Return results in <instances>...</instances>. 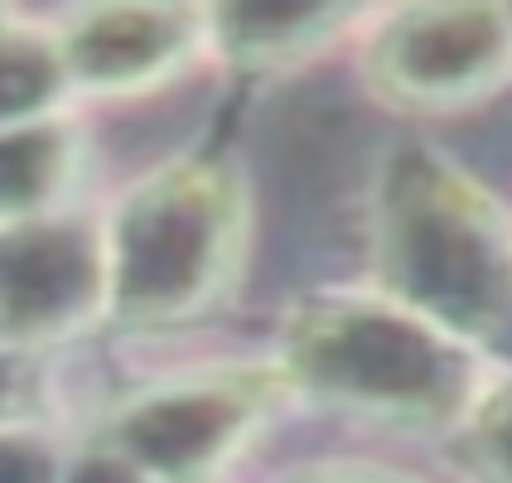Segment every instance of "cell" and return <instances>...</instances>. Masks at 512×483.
<instances>
[{"label":"cell","instance_id":"obj_1","mask_svg":"<svg viewBox=\"0 0 512 483\" xmlns=\"http://www.w3.org/2000/svg\"><path fill=\"white\" fill-rule=\"evenodd\" d=\"M372 290L512 372V213L430 141L387 150L368 213Z\"/></svg>","mask_w":512,"mask_h":483},{"label":"cell","instance_id":"obj_2","mask_svg":"<svg viewBox=\"0 0 512 483\" xmlns=\"http://www.w3.org/2000/svg\"><path fill=\"white\" fill-rule=\"evenodd\" d=\"M271 358L290 392L314 406L450 440L498 377L479 353L372 285L300 295L285 310Z\"/></svg>","mask_w":512,"mask_h":483},{"label":"cell","instance_id":"obj_3","mask_svg":"<svg viewBox=\"0 0 512 483\" xmlns=\"http://www.w3.org/2000/svg\"><path fill=\"white\" fill-rule=\"evenodd\" d=\"M107 324L160 334L213 314L242 281L252 194L223 155H174L107 208Z\"/></svg>","mask_w":512,"mask_h":483},{"label":"cell","instance_id":"obj_4","mask_svg":"<svg viewBox=\"0 0 512 483\" xmlns=\"http://www.w3.org/2000/svg\"><path fill=\"white\" fill-rule=\"evenodd\" d=\"M290 397L276 358L184 368L121 392L97 416L92 440L150 483H218Z\"/></svg>","mask_w":512,"mask_h":483},{"label":"cell","instance_id":"obj_5","mask_svg":"<svg viewBox=\"0 0 512 483\" xmlns=\"http://www.w3.org/2000/svg\"><path fill=\"white\" fill-rule=\"evenodd\" d=\"M368 92L401 116H455L512 83V5H392L358 29Z\"/></svg>","mask_w":512,"mask_h":483},{"label":"cell","instance_id":"obj_6","mask_svg":"<svg viewBox=\"0 0 512 483\" xmlns=\"http://www.w3.org/2000/svg\"><path fill=\"white\" fill-rule=\"evenodd\" d=\"M92 324H107L102 213L63 208L0 223V348L34 358Z\"/></svg>","mask_w":512,"mask_h":483},{"label":"cell","instance_id":"obj_7","mask_svg":"<svg viewBox=\"0 0 512 483\" xmlns=\"http://www.w3.org/2000/svg\"><path fill=\"white\" fill-rule=\"evenodd\" d=\"M73 92L136 97L213 54L208 5H78L54 15Z\"/></svg>","mask_w":512,"mask_h":483},{"label":"cell","instance_id":"obj_8","mask_svg":"<svg viewBox=\"0 0 512 483\" xmlns=\"http://www.w3.org/2000/svg\"><path fill=\"white\" fill-rule=\"evenodd\" d=\"M353 5H208L213 54L237 73H285L368 25Z\"/></svg>","mask_w":512,"mask_h":483},{"label":"cell","instance_id":"obj_9","mask_svg":"<svg viewBox=\"0 0 512 483\" xmlns=\"http://www.w3.org/2000/svg\"><path fill=\"white\" fill-rule=\"evenodd\" d=\"M78 165H83V131L68 112L54 121L0 131V223L73 208L68 189L78 184Z\"/></svg>","mask_w":512,"mask_h":483},{"label":"cell","instance_id":"obj_10","mask_svg":"<svg viewBox=\"0 0 512 483\" xmlns=\"http://www.w3.org/2000/svg\"><path fill=\"white\" fill-rule=\"evenodd\" d=\"M73 92L54 20H25L0 10V131L63 116Z\"/></svg>","mask_w":512,"mask_h":483},{"label":"cell","instance_id":"obj_11","mask_svg":"<svg viewBox=\"0 0 512 483\" xmlns=\"http://www.w3.org/2000/svg\"><path fill=\"white\" fill-rule=\"evenodd\" d=\"M459 459L479 483H512V372H498L474 416L455 435Z\"/></svg>","mask_w":512,"mask_h":483},{"label":"cell","instance_id":"obj_12","mask_svg":"<svg viewBox=\"0 0 512 483\" xmlns=\"http://www.w3.org/2000/svg\"><path fill=\"white\" fill-rule=\"evenodd\" d=\"M68 455L39 421L0 430V483H63Z\"/></svg>","mask_w":512,"mask_h":483},{"label":"cell","instance_id":"obj_13","mask_svg":"<svg viewBox=\"0 0 512 483\" xmlns=\"http://www.w3.org/2000/svg\"><path fill=\"white\" fill-rule=\"evenodd\" d=\"M34 421V358L0 348V430Z\"/></svg>","mask_w":512,"mask_h":483},{"label":"cell","instance_id":"obj_14","mask_svg":"<svg viewBox=\"0 0 512 483\" xmlns=\"http://www.w3.org/2000/svg\"><path fill=\"white\" fill-rule=\"evenodd\" d=\"M63 483H150V479H145L136 464H126L121 455H112L107 445L87 440L83 450H73V455H68Z\"/></svg>","mask_w":512,"mask_h":483},{"label":"cell","instance_id":"obj_15","mask_svg":"<svg viewBox=\"0 0 512 483\" xmlns=\"http://www.w3.org/2000/svg\"><path fill=\"white\" fill-rule=\"evenodd\" d=\"M281 483H426L406 469L392 464H368V459H329V464H310L300 474H290Z\"/></svg>","mask_w":512,"mask_h":483}]
</instances>
